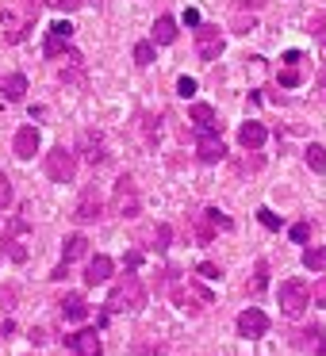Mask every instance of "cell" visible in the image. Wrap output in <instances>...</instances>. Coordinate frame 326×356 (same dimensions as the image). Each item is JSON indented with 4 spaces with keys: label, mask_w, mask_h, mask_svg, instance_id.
<instances>
[{
    "label": "cell",
    "mask_w": 326,
    "mask_h": 356,
    "mask_svg": "<svg viewBox=\"0 0 326 356\" xmlns=\"http://www.w3.org/2000/svg\"><path fill=\"white\" fill-rule=\"evenodd\" d=\"M307 238H311V226L307 222H295L292 226V241H307Z\"/></svg>",
    "instance_id": "e575fe53"
},
{
    "label": "cell",
    "mask_w": 326,
    "mask_h": 356,
    "mask_svg": "<svg viewBox=\"0 0 326 356\" xmlns=\"http://www.w3.org/2000/svg\"><path fill=\"white\" fill-rule=\"evenodd\" d=\"M173 299H177V307H185V310H192V314H200V310L211 302V295L203 291V287H196V284H177V287H173Z\"/></svg>",
    "instance_id": "8992f818"
},
{
    "label": "cell",
    "mask_w": 326,
    "mask_h": 356,
    "mask_svg": "<svg viewBox=\"0 0 326 356\" xmlns=\"http://www.w3.org/2000/svg\"><path fill=\"white\" fill-rule=\"evenodd\" d=\"M27 234V218H8V238H20Z\"/></svg>",
    "instance_id": "4dcf8cb0"
},
{
    "label": "cell",
    "mask_w": 326,
    "mask_h": 356,
    "mask_svg": "<svg viewBox=\"0 0 326 356\" xmlns=\"http://www.w3.org/2000/svg\"><path fill=\"white\" fill-rule=\"evenodd\" d=\"M300 81H303L300 65H284V70H280V85H284V88H295Z\"/></svg>",
    "instance_id": "603a6c76"
},
{
    "label": "cell",
    "mask_w": 326,
    "mask_h": 356,
    "mask_svg": "<svg viewBox=\"0 0 326 356\" xmlns=\"http://www.w3.org/2000/svg\"><path fill=\"white\" fill-rule=\"evenodd\" d=\"M85 253H88V238L85 234H70L65 245H62V261H77V257H85Z\"/></svg>",
    "instance_id": "9a60e30c"
},
{
    "label": "cell",
    "mask_w": 326,
    "mask_h": 356,
    "mask_svg": "<svg viewBox=\"0 0 326 356\" xmlns=\"http://www.w3.org/2000/svg\"><path fill=\"white\" fill-rule=\"evenodd\" d=\"M303 157H307V165L315 172H326V149L323 146H307V154H303Z\"/></svg>",
    "instance_id": "44dd1931"
},
{
    "label": "cell",
    "mask_w": 326,
    "mask_h": 356,
    "mask_svg": "<svg viewBox=\"0 0 326 356\" xmlns=\"http://www.w3.org/2000/svg\"><path fill=\"white\" fill-rule=\"evenodd\" d=\"M307 31H311V39H315L318 47H326V8H323V12H315V16H311Z\"/></svg>",
    "instance_id": "d6986e66"
},
{
    "label": "cell",
    "mask_w": 326,
    "mask_h": 356,
    "mask_svg": "<svg viewBox=\"0 0 326 356\" xmlns=\"http://www.w3.org/2000/svg\"><path fill=\"white\" fill-rule=\"evenodd\" d=\"M300 62H303L300 50H288V54H284V65H300Z\"/></svg>",
    "instance_id": "7bdbcfd3"
},
{
    "label": "cell",
    "mask_w": 326,
    "mask_h": 356,
    "mask_svg": "<svg viewBox=\"0 0 326 356\" xmlns=\"http://www.w3.org/2000/svg\"><path fill=\"white\" fill-rule=\"evenodd\" d=\"M238 333L242 337H265V333H269V318H265V310H257V307L242 310L238 314Z\"/></svg>",
    "instance_id": "9c48e42d"
},
{
    "label": "cell",
    "mask_w": 326,
    "mask_h": 356,
    "mask_svg": "<svg viewBox=\"0 0 326 356\" xmlns=\"http://www.w3.org/2000/svg\"><path fill=\"white\" fill-rule=\"evenodd\" d=\"M257 218H261V226H265V230H280V218L272 215L269 207H261V211H257Z\"/></svg>",
    "instance_id": "83f0119b"
},
{
    "label": "cell",
    "mask_w": 326,
    "mask_h": 356,
    "mask_svg": "<svg viewBox=\"0 0 326 356\" xmlns=\"http://www.w3.org/2000/svg\"><path fill=\"white\" fill-rule=\"evenodd\" d=\"M73 172H77V154H73V149H65V146L50 149V154H47V177L58 180V184H70Z\"/></svg>",
    "instance_id": "3957f363"
},
{
    "label": "cell",
    "mask_w": 326,
    "mask_h": 356,
    "mask_svg": "<svg viewBox=\"0 0 326 356\" xmlns=\"http://www.w3.org/2000/svg\"><path fill=\"white\" fill-rule=\"evenodd\" d=\"M134 62H139V65L154 62V42H139V47H134Z\"/></svg>",
    "instance_id": "cb8c5ba5"
},
{
    "label": "cell",
    "mask_w": 326,
    "mask_h": 356,
    "mask_svg": "<svg viewBox=\"0 0 326 356\" xmlns=\"http://www.w3.org/2000/svg\"><path fill=\"white\" fill-rule=\"evenodd\" d=\"M65 276H70V261H62L54 272H50V280H65Z\"/></svg>",
    "instance_id": "f35d334b"
},
{
    "label": "cell",
    "mask_w": 326,
    "mask_h": 356,
    "mask_svg": "<svg viewBox=\"0 0 326 356\" xmlns=\"http://www.w3.org/2000/svg\"><path fill=\"white\" fill-rule=\"evenodd\" d=\"M58 307H62V318H70V322H85L88 318V302L81 299V295H65Z\"/></svg>",
    "instance_id": "5bb4252c"
},
{
    "label": "cell",
    "mask_w": 326,
    "mask_h": 356,
    "mask_svg": "<svg viewBox=\"0 0 326 356\" xmlns=\"http://www.w3.org/2000/svg\"><path fill=\"white\" fill-rule=\"evenodd\" d=\"M185 24H188V27H200V12H196V8H185Z\"/></svg>",
    "instance_id": "ab89813d"
},
{
    "label": "cell",
    "mask_w": 326,
    "mask_h": 356,
    "mask_svg": "<svg viewBox=\"0 0 326 356\" xmlns=\"http://www.w3.org/2000/svg\"><path fill=\"white\" fill-rule=\"evenodd\" d=\"M154 241H157V249H169V226H157Z\"/></svg>",
    "instance_id": "8d00e7d4"
},
{
    "label": "cell",
    "mask_w": 326,
    "mask_h": 356,
    "mask_svg": "<svg viewBox=\"0 0 326 356\" xmlns=\"http://www.w3.org/2000/svg\"><path fill=\"white\" fill-rule=\"evenodd\" d=\"M47 35H50V39H62V42H70V35H73V27H70V24H65V19H58V24H54V27H50V31H47Z\"/></svg>",
    "instance_id": "4316f807"
},
{
    "label": "cell",
    "mask_w": 326,
    "mask_h": 356,
    "mask_svg": "<svg viewBox=\"0 0 326 356\" xmlns=\"http://www.w3.org/2000/svg\"><path fill=\"white\" fill-rule=\"evenodd\" d=\"M307 307H311V287L303 280H284L280 284V310L288 318H300Z\"/></svg>",
    "instance_id": "7a4b0ae2"
},
{
    "label": "cell",
    "mask_w": 326,
    "mask_h": 356,
    "mask_svg": "<svg viewBox=\"0 0 326 356\" xmlns=\"http://www.w3.org/2000/svg\"><path fill=\"white\" fill-rule=\"evenodd\" d=\"M196 50H200L203 62H215L219 50H223V31L211 27V24H200V27H196Z\"/></svg>",
    "instance_id": "5b68a950"
},
{
    "label": "cell",
    "mask_w": 326,
    "mask_h": 356,
    "mask_svg": "<svg viewBox=\"0 0 326 356\" xmlns=\"http://www.w3.org/2000/svg\"><path fill=\"white\" fill-rule=\"evenodd\" d=\"M50 4H54L58 12H77L81 4H85V0H50Z\"/></svg>",
    "instance_id": "1f68e13d"
},
{
    "label": "cell",
    "mask_w": 326,
    "mask_h": 356,
    "mask_svg": "<svg viewBox=\"0 0 326 356\" xmlns=\"http://www.w3.org/2000/svg\"><path fill=\"white\" fill-rule=\"evenodd\" d=\"M177 92H180V96H185V100H188V96L196 92V81H192V77H180V81H177Z\"/></svg>",
    "instance_id": "836d02e7"
},
{
    "label": "cell",
    "mask_w": 326,
    "mask_h": 356,
    "mask_svg": "<svg viewBox=\"0 0 326 356\" xmlns=\"http://www.w3.org/2000/svg\"><path fill=\"white\" fill-rule=\"evenodd\" d=\"M70 341V348L77 356H100L104 353V341L96 337V330H81V333H73V337H65Z\"/></svg>",
    "instance_id": "30bf717a"
},
{
    "label": "cell",
    "mask_w": 326,
    "mask_h": 356,
    "mask_svg": "<svg viewBox=\"0 0 326 356\" xmlns=\"http://www.w3.org/2000/svg\"><path fill=\"white\" fill-rule=\"evenodd\" d=\"M142 302H146V287H142V280L131 276V272H127V276L111 287V295H108V307L116 310V314H119V310H139Z\"/></svg>",
    "instance_id": "6da1fadb"
},
{
    "label": "cell",
    "mask_w": 326,
    "mask_h": 356,
    "mask_svg": "<svg viewBox=\"0 0 326 356\" xmlns=\"http://www.w3.org/2000/svg\"><path fill=\"white\" fill-rule=\"evenodd\" d=\"M200 276L215 280V276H219V268H215V264H208V261H203V264H200Z\"/></svg>",
    "instance_id": "b9f144b4"
},
{
    "label": "cell",
    "mask_w": 326,
    "mask_h": 356,
    "mask_svg": "<svg viewBox=\"0 0 326 356\" xmlns=\"http://www.w3.org/2000/svg\"><path fill=\"white\" fill-rule=\"evenodd\" d=\"M265 284H269V264L261 261V264H257V280H254V287H257V291H261Z\"/></svg>",
    "instance_id": "d590c367"
},
{
    "label": "cell",
    "mask_w": 326,
    "mask_h": 356,
    "mask_svg": "<svg viewBox=\"0 0 326 356\" xmlns=\"http://www.w3.org/2000/svg\"><path fill=\"white\" fill-rule=\"evenodd\" d=\"M303 337H311V341H315V353H318V356H326V333L318 330V325H311V330L303 333Z\"/></svg>",
    "instance_id": "d4e9b609"
},
{
    "label": "cell",
    "mask_w": 326,
    "mask_h": 356,
    "mask_svg": "<svg viewBox=\"0 0 326 356\" xmlns=\"http://www.w3.org/2000/svg\"><path fill=\"white\" fill-rule=\"evenodd\" d=\"M27 92V77L24 73H8V77H0V96L4 100H24Z\"/></svg>",
    "instance_id": "4fadbf2b"
},
{
    "label": "cell",
    "mask_w": 326,
    "mask_h": 356,
    "mask_svg": "<svg viewBox=\"0 0 326 356\" xmlns=\"http://www.w3.org/2000/svg\"><path fill=\"white\" fill-rule=\"evenodd\" d=\"M188 115L196 119V123H200V131H215V111L208 108V104H192V111H188Z\"/></svg>",
    "instance_id": "ac0fdd59"
},
{
    "label": "cell",
    "mask_w": 326,
    "mask_h": 356,
    "mask_svg": "<svg viewBox=\"0 0 326 356\" xmlns=\"http://www.w3.org/2000/svg\"><path fill=\"white\" fill-rule=\"evenodd\" d=\"M311 302H315V307H326V276L315 280V287H311Z\"/></svg>",
    "instance_id": "484cf974"
},
{
    "label": "cell",
    "mask_w": 326,
    "mask_h": 356,
    "mask_svg": "<svg viewBox=\"0 0 326 356\" xmlns=\"http://www.w3.org/2000/svg\"><path fill=\"white\" fill-rule=\"evenodd\" d=\"M173 39H177V19H173V16H157V24H154V42L169 47Z\"/></svg>",
    "instance_id": "2e32d148"
},
{
    "label": "cell",
    "mask_w": 326,
    "mask_h": 356,
    "mask_svg": "<svg viewBox=\"0 0 326 356\" xmlns=\"http://www.w3.org/2000/svg\"><path fill=\"white\" fill-rule=\"evenodd\" d=\"M8 203H12V180L0 172V207H8Z\"/></svg>",
    "instance_id": "f546056e"
},
{
    "label": "cell",
    "mask_w": 326,
    "mask_h": 356,
    "mask_svg": "<svg viewBox=\"0 0 326 356\" xmlns=\"http://www.w3.org/2000/svg\"><path fill=\"white\" fill-rule=\"evenodd\" d=\"M196 157H200L203 165H215V161H223V157H226V146H223V138H219L215 131H200V142H196Z\"/></svg>",
    "instance_id": "52a82bcc"
},
{
    "label": "cell",
    "mask_w": 326,
    "mask_h": 356,
    "mask_svg": "<svg viewBox=\"0 0 326 356\" xmlns=\"http://www.w3.org/2000/svg\"><path fill=\"white\" fill-rule=\"evenodd\" d=\"M265 0H242V8H261Z\"/></svg>",
    "instance_id": "bcb514c9"
},
{
    "label": "cell",
    "mask_w": 326,
    "mask_h": 356,
    "mask_svg": "<svg viewBox=\"0 0 326 356\" xmlns=\"http://www.w3.org/2000/svg\"><path fill=\"white\" fill-rule=\"evenodd\" d=\"M139 188H134V180L127 177H119L116 180V215H123V218H131V215H139Z\"/></svg>",
    "instance_id": "277c9868"
},
{
    "label": "cell",
    "mask_w": 326,
    "mask_h": 356,
    "mask_svg": "<svg viewBox=\"0 0 326 356\" xmlns=\"http://www.w3.org/2000/svg\"><path fill=\"white\" fill-rule=\"evenodd\" d=\"M12 146H16V157H24V161H27V157H35V154H39V131H35V127H20Z\"/></svg>",
    "instance_id": "7c38bea8"
},
{
    "label": "cell",
    "mask_w": 326,
    "mask_h": 356,
    "mask_svg": "<svg viewBox=\"0 0 326 356\" xmlns=\"http://www.w3.org/2000/svg\"><path fill=\"white\" fill-rule=\"evenodd\" d=\"M303 264H307L311 272H326V249L323 245H311L307 253H303Z\"/></svg>",
    "instance_id": "ffe728a7"
},
{
    "label": "cell",
    "mask_w": 326,
    "mask_h": 356,
    "mask_svg": "<svg viewBox=\"0 0 326 356\" xmlns=\"http://www.w3.org/2000/svg\"><path fill=\"white\" fill-rule=\"evenodd\" d=\"M100 215H104L100 192H96V188H85V192H81V200H77V211H73V218H77V222H96Z\"/></svg>",
    "instance_id": "ba28073f"
},
{
    "label": "cell",
    "mask_w": 326,
    "mask_h": 356,
    "mask_svg": "<svg viewBox=\"0 0 326 356\" xmlns=\"http://www.w3.org/2000/svg\"><path fill=\"white\" fill-rule=\"evenodd\" d=\"M8 253H12V261H27V249L24 245H8Z\"/></svg>",
    "instance_id": "60d3db41"
},
{
    "label": "cell",
    "mask_w": 326,
    "mask_h": 356,
    "mask_svg": "<svg viewBox=\"0 0 326 356\" xmlns=\"http://www.w3.org/2000/svg\"><path fill=\"white\" fill-rule=\"evenodd\" d=\"M203 218H208V222H211V230H231V218H226L223 215V211H215V207H208V211H203Z\"/></svg>",
    "instance_id": "7402d4cb"
},
{
    "label": "cell",
    "mask_w": 326,
    "mask_h": 356,
    "mask_svg": "<svg viewBox=\"0 0 326 356\" xmlns=\"http://www.w3.org/2000/svg\"><path fill=\"white\" fill-rule=\"evenodd\" d=\"M111 257H104V253H96L93 261H88V268H85V284L88 287H96V284H104V280H111Z\"/></svg>",
    "instance_id": "8fae6325"
},
{
    "label": "cell",
    "mask_w": 326,
    "mask_h": 356,
    "mask_svg": "<svg viewBox=\"0 0 326 356\" xmlns=\"http://www.w3.org/2000/svg\"><path fill=\"white\" fill-rule=\"evenodd\" d=\"M238 142H242L246 149H257V146L265 142V127H261V123H246V127L238 131Z\"/></svg>",
    "instance_id": "e0dca14e"
},
{
    "label": "cell",
    "mask_w": 326,
    "mask_h": 356,
    "mask_svg": "<svg viewBox=\"0 0 326 356\" xmlns=\"http://www.w3.org/2000/svg\"><path fill=\"white\" fill-rule=\"evenodd\" d=\"M42 54H47V58L65 54V42H62V39H50V35H47V47H42Z\"/></svg>",
    "instance_id": "f1b7e54d"
},
{
    "label": "cell",
    "mask_w": 326,
    "mask_h": 356,
    "mask_svg": "<svg viewBox=\"0 0 326 356\" xmlns=\"http://www.w3.org/2000/svg\"><path fill=\"white\" fill-rule=\"evenodd\" d=\"M318 92H323V100H326V70L318 73Z\"/></svg>",
    "instance_id": "ee69618b"
},
{
    "label": "cell",
    "mask_w": 326,
    "mask_h": 356,
    "mask_svg": "<svg viewBox=\"0 0 326 356\" xmlns=\"http://www.w3.org/2000/svg\"><path fill=\"white\" fill-rule=\"evenodd\" d=\"M8 333H12V322L4 318V322H0V337H8Z\"/></svg>",
    "instance_id": "f6af8a7d"
},
{
    "label": "cell",
    "mask_w": 326,
    "mask_h": 356,
    "mask_svg": "<svg viewBox=\"0 0 326 356\" xmlns=\"http://www.w3.org/2000/svg\"><path fill=\"white\" fill-rule=\"evenodd\" d=\"M16 295H20V291H16V287H0V307L8 310V307H12V302H16Z\"/></svg>",
    "instance_id": "d6a6232c"
},
{
    "label": "cell",
    "mask_w": 326,
    "mask_h": 356,
    "mask_svg": "<svg viewBox=\"0 0 326 356\" xmlns=\"http://www.w3.org/2000/svg\"><path fill=\"white\" fill-rule=\"evenodd\" d=\"M142 131H146V142H154V138H157V131H154V119H150V115H142Z\"/></svg>",
    "instance_id": "74e56055"
}]
</instances>
